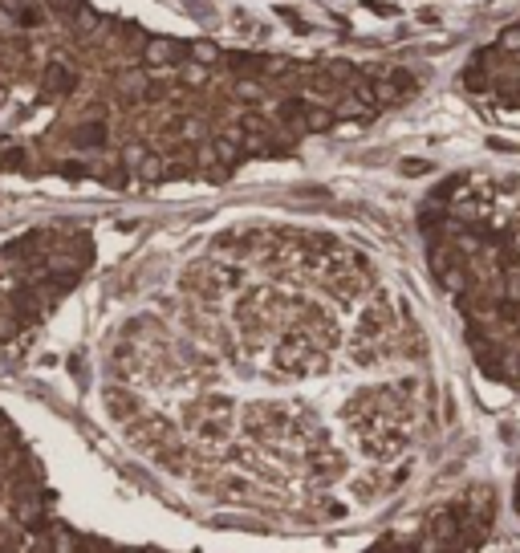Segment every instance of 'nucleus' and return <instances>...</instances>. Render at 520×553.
Instances as JSON below:
<instances>
[{
    "label": "nucleus",
    "instance_id": "obj_2",
    "mask_svg": "<svg viewBox=\"0 0 520 553\" xmlns=\"http://www.w3.org/2000/svg\"><path fill=\"white\" fill-rule=\"evenodd\" d=\"M29 553H61V545H57L53 537H37V541L29 545Z\"/></svg>",
    "mask_w": 520,
    "mask_h": 553
},
{
    "label": "nucleus",
    "instance_id": "obj_3",
    "mask_svg": "<svg viewBox=\"0 0 520 553\" xmlns=\"http://www.w3.org/2000/svg\"><path fill=\"white\" fill-rule=\"evenodd\" d=\"M443 553H455V550H443Z\"/></svg>",
    "mask_w": 520,
    "mask_h": 553
},
{
    "label": "nucleus",
    "instance_id": "obj_1",
    "mask_svg": "<svg viewBox=\"0 0 520 553\" xmlns=\"http://www.w3.org/2000/svg\"><path fill=\"white\" fill-rule=\"evenodd\" d=\"M309 468L317 472V476H334V472H342V456H334V452H321V456H313Z\"/></svg>",
    "mask_w": 520,
    "mask_h": 553
}]
</instances>
